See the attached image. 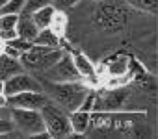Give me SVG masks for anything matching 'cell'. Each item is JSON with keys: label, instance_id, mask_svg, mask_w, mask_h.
<instances>
[{"label": "cell", "instance_id": "6da1fadb", "mask_svg": "<svg viewBox=\"0 0 158 139\" xmlns=\"http://www.w3.org/2000/svg\"><path fill=\"white\" fill-rule=\"evenodd\" d=\"M88 91H89V87L80 80H74V82H47L43 85V93L47 95V98L52 100L54 104H58L67 113L74 111L82 104Z\"/></svg>", "mask_w": 158, "mask_h": 139}, {"label": "cell", "instance_id": "7a4b0ae2", "mask_svg": "<svg viewBox=\"0 0 158 139\" xmlns=\"http://www.w3.org/2000/svg\"><path fill=\"white\" fill-rule=\"evenodd\" d=\"M10 119L13 122V128L19 135L24 137H37L45 139L50 137L45 130V122L39 109H24V108H10Z\"/></svg>", "mask_w": 158, "mask_h": 139}, {"label": "cell", "instance_id": "3957f363", "mask_svg": "<svg viewBox=\"0 0 158 139\" xmlns=\"http://www.w3.org/2000/svg\"><path fill=\"white\" fill-rule=\"evenodd\" d=\"M39 111H41V117H43V122H45V130L48 132V135L52 139L73 137V130H71V124H69V113L65 109H61L52 100H47L41 106Z\"/></svg>", "mask_w": 158, "mask_h": 139}, {"label": "cell", "instance_id": "277c9868", "mask_svg": "<svg viewBox=\"0 0 158 139\" xmlns=\"http://www.w3.org/2000/svg\"><path fill=\"white\" fill-rule=\"evenodd\" d=\"M61 48H48V46H41V45H34L23 52L19 56L21 63L24 65V69H30V71H37V73H43L50 65L56 63V59L61 56Z\"/></svg>", "mask_w": 158, "mask_h": 139}, {"label": "cell", "instance_id": "5b68a950", "mask_svg": "<svg viewBox=\"0 0 158 139\" xmlns=\"http://www.w3.org/2000/svg\"><path fill=\"white\" fill-rule=\"evenodd\" d=\"M47 82H74V80H82L80 74L76 73V69L71 59V52L63 50L61 56L56 59L54 65H50L47 71H43Z\"/></svg>", "mask_w": 158, "mask_h": 139}, {"label": "cell", "instance_id": "8992f818", "mask_svg": "<svg viewBox=\"0 0 158 139\" xmlns=\"http://www.w3.org/2000/svg\"><path fill=\"white\" fill-rule=\"evenodd\" d=\"M128 97V91L119 87V89H110L104 93L95 91V102H93V111H119L123 109V104Z\"/></svg>", "mask_w": 158, "mask_h": 139}, {"label": "cell", "instance_id": "52a82bcc", "mask_svg": "<svg viewBox=\"0 0 158 139\" xmlns=\"http://www.w3.org/2000/svg\"><path fill=\"white\" fill-rule=\"evenodd\" d=\"M23 91H43V84L34 78L32 74H28L26 71L4 80V95H15V93H23Z\"/></svg>", "mask_w": 158, "mask_h": 139}, {"label": "cell", "instance_id": "ba28073f", "mask_svg": "<svg viewBox=\"0 0 158 139\" xmlns=\"http://www.w3.org/2000/svg\"><path fill=\"white\" fill-rule=\"evenodd\" d=\"M8 108H24V109H41V106L48 100L43 91H23L6 97Z\"/></svg>", "mask_w": 158, "mask_h": 139}, {"label": "cell", "instance_id": "9c48e42d", "mask_svg": "<svg viewBox=\"0 0 158 139\" xmlns=\"http://www.w3.org/2000/svg\"><path fill=\"white\" fill-rule=\"evenodd\" d=\"M127 15L117 8V6H101L97 11V24L108 32H115L123 28Z\"/></svg>", "mask_w": 158, "mask_h": 139}, {"label": "cell", "instance_id": "30bf717a", "mask_svg": "<svg viewBox=\"0 0 158 139\" xmlns=\"http://www.w3.org/2000/svg\"><path fill=\"white\" fill-rule=\"evenodd\" d=\"M69 124L73 130V135H82L91 126V109L78 106L74 111L69 113Z\"/></svg>", "mask_w": 158, "mask_h": 139}, {"label": "cell", "instance_id": "8fae6325", "mask_svg": "<svg viewBox=\"0 0 158 139\" xmlns=\"http://www.w3.org/2000/svg\"><path fill=\"white\" fill-rule=\"evenodd\" d=\"M71 59H73V65L76 69V73L80 74V78H97V69H95V63L84 54V52H71Z\"/></svg>", "mask_w": 158, "mask_h": 139}, {"label": "cell", "instance_id": "7c38bea8", "mask_svg": "<svg viewBox=\"0 0 158 139\" xmlns=\"http://www.w3.org/2000/svg\"><path fill=\"white\" fill-rule=\"evenodd\" d=\"M23 71H26V69L19 58L10 56V54H0V80H8Z\"/></svg>", "mask_w": 158, "mask_h": 139}, {"label": "cell", "instance_id": "4fadbf2b", "mask_svg": "<svg viewBox=\"0 0 158 139\" xmlns=\"http://www.w3.org/2000/svg\"><path fill=\"white\" fill-rule=\"evenodd\" d=\"M15 30H17V35L23 37V39H26V41H34L35 35H37V32H39V28L32 21L30 13H19V21H17Z\"/></svg>", "mask_w": 158, "mask_h": 139}, {"label": "cell", "instance_id": "5bb4252c", "mask_svg": "<svg viewBox=\"0 0 158 139\" xmlns=\"http://www.w3.org/2000/svg\"><path fill=\"white\" fill-rule=\"evenodd\" d=\"M32 43L34 45H41V46H48V48H60L61 37H58L50 28H41Z\"/></svg>", "mask_w": 158, "mask_h": 139}, {"label": "cell", "instance_id": "9a60e30c", "mask_svg": "<svg viewBox=\"0 0 158 139\" xmlns=\"http://www.w3.org/2000/svg\"><path fill=\"white\" fill-rule=\"evenodd\" d=\"M54 11H56V8H54L52 4H47V6H43V8H39V10H35V11H32V13H30V17H32V21L35 22V26L41 30V28H48V24H50V19H52Z\"/></svg>", "mask_w": 158, "mask_h": 139}, {"label": "cell", "instance_id": "2e32d148", "mask_svg": "<svg viewBox=\"0 0 158 139\" xmlns=\"http://www.w3.org/2000/svg\"><path fill=\"white\" fill-rule=\"evenodd\" d=\"M48 28L58 35V37H65V34H67V13L65 11H60V10H56L54 11V15H52V19H50V24H48Z\"/></svg>", "mask_w": 158, "mask_h": 139}, {"label": "cell", "instance_id": "e0dca14e", "mask_svg": "<svg viewBox=\"0 0 158 139\" xmlns=\"http://www.w3.org/2000/svg\"><path fill=\"white\" fill-rule=\"evenodd\" d=\"M123 2L128 8L141 13H149V15H156V10H158V0H123Z\"/></svg>", "mask_w": 158, "mask_h": 139}, {"label": "cell", "instance_id": "ac0fdd59", "mask_svg": "<svg viewBox=\"0 0 158 139\" xmlns=\"http://www.w3.org/2000/svg\"><path fill=\"white\" fill-rule=\"evenodd\" d=\"M24 2H26V0H8V2H6L2 8H0V15H4V13L19 15V13H23Z\"/></svg>", "mask_w": 158, "mask_h": 139}, {"label": "cell", "instance_id": "d6986e66", "mask_svg": "<svg viewBox=\"0 0 158 139\" xmlns=\"http://www.w3.org/2000/svg\"><path fill=\"white\" fill-rule=\"evenodd\" d=\"M19 135L13 128V122L10 117H0V137H13Z\"/></svg>", "mask_w": 158, "mask_h": 139}, {"label": "cell", "instance_id": "ffe728a7", "mask_svg": "<svg viewBox=\"0 0 158 139\" xmlns=\"http://www.w3.org/2000/svg\"><path fill=\"white\" fill-rule=\"evenodd\" d=\"M17 21H19V15H13V13L0 15V30H15Z\"/></svg>", "mask_w": 158, "mask_h": 139}, {"label": "cell", "instance_id": "44dd1931", "mask_svg": "<svg viewBox=\"0 0 158 139\" xmlns=\"http://www.w3.org/2000/svg\"><path fill=\"white\" fill-rule=\"evenodd\" d=\"M47 4H52V0H26L24 2V8H23V13H32Z\"/></svg>", "mask_w": 158, "mask_h": 139}, {"label": "cell", "instance_id": "7402d4cb", "mask_svg": "<svg viewBox=\"0 0 158 139\" xmlns=\"http://www.w3.org/2000/svg\"><path fill=\"white\" fill-rule=\"evenodd\" d=\"M82 0H52V6L60 11H69L73 8H76Z\"/></svg>", "mask_w": 158, "mask_h": 139}, {"label": "cell", "instance_id": "603a6c76", "mask_svg": "<svg viewBox=\"0 0 158 139\" xmlns=\"http://www.w3.org/2000/svg\"><path fill=\"white\" fill-rule=\"evenodd\" d=\"M0 117H10V108L8 106H0Z\"/></svg>", "mask_w": 158, "mask_h": 139}, {"label": "cell", "instance_id": "cb8c5ba5", "mask_svg": "<svg viewBox=\"0 0 158 139\" xmlns=\"http://www.w3.org/2000/svg\"><path fill=\"white\" fill-rule=\"evenodd\" d=\"M4 50H6V41L0 39V54H4Z\"/></svg>", "mask_w": 158, "mask_h": 139}, {"label": "cell", "instance_id": "d4e9b609", "mask_svg": "<svg viewBox=\"0 0 158 139\" xmlns=\"http://www.w3.org/2000/svg\"><path fill=\"white\" fill-rule=\"evenodd\" d=\"M0 93H4V80H0Z\"/></svg>", "mask_w": 158, "mask_h": 139}, {"label": "cell", "instance_id": "484cf974", "mask_svg": "<svg viewBox=\"0 0 158 139\" xmlns=\"http://www.w3.org/2000/svg\"><path fill=\"white\" fill-rule=\"evenodd\" d=\"M6 2H8V0H0V8H2V6H4Z\"/></svg>", "mask_w": 158, "mask_h": 139}, {"label": "cell", "instance_id": "4316f807", "mask_svg": "<svg viewBox=\"0 0 158 139\" xmlns=\"http://www.w3.org/2000/svg\"><path fill=\"white\" fill-rule=\"evenodd\" d=\"M97 2H101V0H97Z\"/></svg>", "mask_w": 158, "mask_h": 139}]
</instances>
